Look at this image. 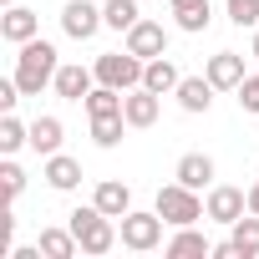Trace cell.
<instances>
[{
    "mask_svg": "<svg viewBox=\"0 0 259 259\" xmlns=\"http://www.w3.org/2000/svg\"><path fill=\"white\" fill-rule=\"evenodd\" d=\"M173 178L188 183V188H213V158L208 153H183L178 168H173Z\"/></svg>",
    "mask_w": 259,
    "mask_h": 259,
    "instance_id": "16",
    "label": "cell"
},
{
    "mask_svg": "<svg viewBox=\"0 0 259 259\" xmlns=\"http://www.w3.org/2000/svg\"><path fill=\"white\" fill-rule=\"evenodd\" d=\"M122 102H127V92H117V87H102V81H97V87L87 92V102H81V107H87V117H112V112H122Z\"/></svg>",
    "mask_w": 259,
    "mask_h": 259,
    "instance_id": "23",
    "label": "cell"
},
{
    "mask_svg": "<svg viewBox=\"0 0 259 259\" xmlns=\"http://www.w3.org/2000/svg\"><path fill=\"white\" fill-rule=\"evenodd\" d=\"M213 92H219V87H213L208 76H183L173 97H178V107H183V112H193V117H198V112H208V107H213Z\"/></svg>",
    "mask_w": 259,
    "mask_h": 259,
    "instance_id": "13",
    "label": "cell"
},
{
    "mask_svg": "<svg viewBox=\"0 0 259 259\" xmlns=\"http://www.w3.org/2000/svg\"><path fill=\"white\" fill-rule=\"evenodd\" d=\"M56 71H61L56 46L36 36V41H26V46H21V56H16V71H11V76L21 81V92H26V97H41V92L56 81Z\"/></svg>",
    "mask_w": 259,
    "mask_h": 259,
    "instance_id": "1",
    "label": "cell"
},
{
    "mask_svg": "<svg viewBox=\"0 0 259 259\" xmlns=\"http://www.w3.org/2000/svg\"><path fill=\"white\" fill-rule=\"evenodd\" d=\"M36 244H41V254H46V259H76V254H81V244H76L71 224H66V229H41V239H36Z\"/></svg>",
    "mask_w": 259,
    "mask_h": 259,
    "instance_id": "21",
    "label": "cell"
},
{
    "mask_svg": "<svg viewBox=\"0 0 259 259\" xmlns=\"http://www.w3.org/2000/svg\"><path fill=\"white\" fill-rule=\"evenodd\" d=\"M102 16H107V26L112 31H133L138 21H143V11H138V0H107V6H102Z\"/></svg>",
    "mask_w": 259,
    "mask_h": 259,
    "instance_id": "25",
    "label": "cell"
},
{
    "mask_svg": "<svg viewBox=\"0 0 259 259\" xmlns=\"http://www.w3.org/2000/svg\"><path fill=\"white\" fill-rule=\"evenodd\" d=\"M102 26H107V16L92 6V0H66V6H61V31L71 41H92Z\"/></svg>",
    "mask_w": 259,
    "mask_h": 259,
    "instance_id": "7",
    "label": "cell"
},
{
    "mask_svg": "<svg viewBox=\"0 0 259 259\" xmlns=\"http://www.w3.org/2000/svg\"><path fill=\"white\" fill-rule=\"evenodd\" d=\"M92 71H97V81L102 87H117V92H133V87H143V71H148V61L143 56H133V51H102L97 61H92Z\"/></svg>",
    "mask_w": 259,
    "mask_h": 259,
    "instance_id": "3",
    "label": "cell"
},
{
    "mask_svg": "<svg viewBox=\"0 0 259 259\" xmlns=\"http://www.w3.org/2000/svg\"><path fill=\"white\" fill-rule=\"evenodd\" d=\"M71 234H76V244H81V254H112L117 249V219H107L97 203H87V208H71Z\"/></svg>",
    "mask_w": 259,
    "mask_h": 259,
    "instance_id": "2",
    "label": "cell"
},
{
    "mask_svg": "<svg viewBox=\"0 0 259 259\" xmlns=\"http://www.w3.org/2000/svg\"><path fill=\"white\" fill-rule=\"evenodd\" d=\"M26 92H21V81L16 76H6V81H0V112H16V102H21Z\"/></svg>",
    "mask_w": 259,
    "mask_h": 259,
    "instance_id": "30",
    "label": "cell"
},
{
    "mask_svg": "<svg viewBox=\"0 0 259 259\" xmlns=\"http://www.w3.org/2000/svg\"><path fill=\"white\" fill-rule=\"evenodd\" d=\"M173 229H183V224H198L203 219V198H198V188H188V183H168V188H158V203H153Z\"/></svg>",
    "mask_w": 259,
    "mask_h": 259,
    "instance_id": "5",
    "label": "cell"
},
{
    "mask_svg": "<svg viewBox=\"0 0 259 259\" xmlns=\"http://www.w3.org/2000/svg\"><path fill=\"white\" fill-rule=\"evenodd\" d=\"M168 6H173L178 31H188V36L208 31V21H213V0H168Z\"/></svg>",
    "mask_w": 259,
    "mask_h": 259,
    "instance_id": "14",
    "label": "cell"
},
{
    "mask_svg": "<svg viewBox=\"0 0 259 259\" xmlns=\"http://www.w3.org/2000/svg\"><path fill=\"white\" fill-rule=\"evenodd\" d=\"M127 51H133V56H143V61L168 56V31H163L158 21H138L133 31H127Z\"/></svg>",
    "mask_w": 259,
    "mask_h": 259,
    "instance_id": "10",
    "label": "cell"
},
{
    "mask_svg": "<svg viewBox=\"0 0 259 259\" xmlns=\"http://www.w3.org/2000/svg\"><path fill=\"white\" fill-rule=\"evenodd\" d=\"M158 107H163L158 92L133 87V92H127V102H122V117H127V127H153V122H158Z\"/></svg>",
    "mask_w": 259,
    "mask_h": 259,
    "instance_id": "12",
    "label": "cell"
},
{
    "mask_svg": "<svg viewBox=\"0 0 259 259\" xmlns=\"http://www.w3.org/2000/svg\"><path fill=\"white\" fill-rule=\"evenodd\" d=\"M224 16H229L239 31H254V26H259V0H224Z\"/></svg>",
    "mask_w": 259,
    "mask_h": 259,
    "instance_id": "27",
    "label": "cell"
},
{
    "mask_svg": "<svg viewBox=\"0 0 259 259\" xmlns=\"http://www.w3.org/2000/svg\"><path fill=\"white\" fill-rule=\"evenodd\" d=\"M122 133H127V117H122V112H112V117H92V143H97V148H117Z\"/></svg>",
    "mask_w": 259,
    "mask_h": 259,
    "instance_id": "26",
    "label": "cell"
},
{
    "mask_svg": "<svg viewBox=\"0 0 259 259\" xmlns=\"http://www.w3.org/2000/svg\"><path fill=\"white\" fill-rule=\"evenodd\" d=\"M92 203H97L107 219H122L127 208H133V188L117 183V178H102V183H97V193H92Z\"/></svg>",
    "mask_w": 259,
    "mask_h": 259,
    "instance_id": "15",
    "label": "cell"
},
{
    "mask_svg": "<svg viewBox=\"0 0 259 259\" xmlns=\"http://www.w3.org/2000/svg\"><path fill=\"white\" fill-rule=\"evenodd\" d=\"M21 148H31V127L16 117V112H6V117H0V153H21Z\"/></svg>",
    "mask_w": 259,
    "mask_h": 259,
    "instance_id": "24",
    "label": "cell"
},
{
    "mask_svg": "<svg viewBox=\"0 0 259 259\" xmlns=\"http://www.w3.org/2000/svg\"><path fill=\"white\" fill-rule=\"evenodd\" d=\"M41 178H46L56 193H71V188L81 183V163H76V158H66V153H51V158H46V168H41Z\"/></svg>",
    "mask_w": 259,
    "mask_h": 259,
    "instance_id": "17",
    "label": "cell"
},
{
    "mask_svg": "<svg viewBox=\"0 0 259 259\" xmlns=\"http://www.w3.org/2000/svg\"><path fill=\"white\" fill-rule=\"evenodd\" d=\"M163 213L153 208H127L122 219H117V234H122V249H133V254H148V249H158L163 244Z\"/></svg>",
    "mask_w": 259,
    "mask_h": 259,
    "instance_id": "4",
    "label": "cell"
},
{
    "mask_svg": "<svg viewBox=\"0 0 259 259\" xmlns=\"http://www.w3.org/2000/svg\"><path fill=\"white\" fill-rule=\"evenodd\" d=\"M249 213H259V178L249 183Z\"/></svg>",
    "mask_w": 259,
    "mask_h": 259,
    "instance_id": "31",
    "label": "cell"
},
{
    "mask_svg": "<svg viewBox=\"0 0 259 259\" xmlns=\"http://www.w3.org/2000/svg\"><path fill=\"white\" fill-rule=\"evenodd\" d=\"M239 107H244V112H254V117H259V71H254V76H244V81H239Z\"/></svg>",
    "mask_w": 259,
    "mask_h": 259,
    "instance_id": "29",
    "label": "cell"
},
{
    "mask_svg": "<svg viewBox=\"0 0 259 259\" xmlns=\"http://www.w3.org/2000/svg\"><path fill=\"white\" fill-rule=\"evenodd\" d=\"M51 87H56V97H61V102H87V92L97 87V71L71 61V66H61V71H56V81H51Z\"/></svg>",
    "mask_w": 259,
    "mask_h": 259,
    "instance_id": "11",
    "label": "cell"
},
{
    "mask_svg": "<svg viewBox=\"0 0 259 259\" xmlns=\"http://www.w3.org/2000/svg\"><path fill=\"white\" fill-rule=\"evenodd\" d=\"M163 254H168V259H203V254H213V244H208L193 224H183V229L163 244Z\"/></svg>",
    "mask_w": 259,
    "mask_h": 259,
    "instance_id": "18",
    "label": "cell"
},
{
    "mask_svg": "<svg viewBox=\"0 0 259 259\" xmlns=\"http://www.w3.org/2000/svg\"><path fill=\"white\" fill-rule=\"evenodd\" d=\"M203 76H208L219 92H239V81H244L249 71H244V56H239V51H213L208 66H203Z\"/></svg>",
    "mask_w": 259,
    "mask_h": 259,
    "instance_id": "8",
    "label": "cell"
},
{
    "mask_svg": "<svg viewBox=\"0 0 259 259\" xmlns=\"http://www.w3.org/2000/svg\"><path fill=\"white\" fill-rule=\"evenodd\" d=\"M178 81H183V71L173 66V56H153V61H148V71H143V87H148V92H158V97L178 92Z\"/></svg>",
    "mask_w": 259,
    "mask_h": 259,
    "instance_id": "19",
    "label": "cell"
},
{
    "mask_svg": "<svg viewBox=\"0 0 259 259\" xmlns=\"http://www.w3.org/2000/svg\"><path fill=\"white\" fill-rule=\"evenodd\" d=\"M249 56L259 61V26H254V41H249Z\"/></svg>",
    "mask_w": 259,
    "mask_h": 259,
    "instance_id": "32",
    "label": "cell"
},
{
    "mask_svg": "<svg viewBox=\"0 0 259 259\" xmlns=\"http://www.w3.org/2000/svg\"><path fill=\"white\" fill-rule=\"evenodd\" d=\"M249 213V188H234V183H213L208 188V198H203V219H213V224H239Z\"/></svg>",
    "mask_w": 259,
    "mask_h": 259,
    "instance_id": "6",
    "label": "cell"
},
{
    "mask_svg": "<svg viewBox=\"0 0 259 259\" xmlns=\"http://www.w3.org/2000/svg\"><path fill=\"white\" fill-rule=\"evenodd\" d=\"M0 36H6L11 46H26L41 36V16L26 11V6H6V16H0Z\"/></svg>",
    "mask_w": 259,
    "mask_h": 259,
    "instance_id": "9",
    "label": "cell"
},
{
    "mask_svg": "<svg viewBox=\"0 0 259 259\" xmlns=\"http://www.w3.org/2000/svg\"><path fill=\"white\" fill-rule=\"evenodd\" d=\"M0 178H6V203H16L21 193H26V173H21V163H0Z\"/></svg>",
    "mask_w": 259,
    "mask_h": 259,
    "instance_id": "28",
    "label": "cell"
},
{
    "mask_svg": "<svg viewBox=\"0 0 259 259\" xmlns=\"http://www.w3.org/2000/svg\"><path fill=\"white\" fill-rule=\"evenodd\" d=\"M0 6H21V0H0Z\"/></svg>",
    "mask_w": 259,
    "mask_h": 259,
    "instance_id": "33",
    "label": "cell"
},
{
    "mask_svg": "<svg viewBox=\"0 0 259 259\" xmlns=\"http://www.w3.org/2000/svg\"><path fill=\"white\" fill-rule=\"evenodd\" d=\"M229 239H234L239 259H259V213H244L239 224H229Z\"/></svg>",
    "mask_w": 259,
    "mask_h": 259,
    "instance_id": "22",
    "label": "cell"
},
{
    "mask_svg": "<svg viewBox=\"0 0 259 259\" xmlns=\"http://www.w3.org/2000/svg\"><path fill=\"white\" fill-rule=\"evenodd\" d=\"M61 138H66V127H61V117H36V122H31V148H36L41 158L61 153Z\"/></svg>",
    "mask_w": 259,
    "mask_h": 259,
    "instance_id": "20",
    "label": "cell"
}]
</instances>
